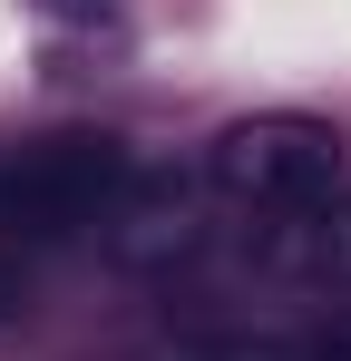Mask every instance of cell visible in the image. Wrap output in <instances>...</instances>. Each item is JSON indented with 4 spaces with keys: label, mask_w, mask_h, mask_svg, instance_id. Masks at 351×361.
I'll return each mask as SVG.
<instances>
[{
    "label": "cell",
    "mask_w": 351,
    "mask_h": 361,
    "mask_svg": "<svg viewBox=\"0 0 351 361\" xmlns=\"http://www.w3.org/2000/svg\"><path fill=\"white\" fill-rule=\"evenodd\" d=\"M137 185V157L108 127H58L0 157V254H49L78 244L117 215V195Z\"/></svg>",
    "instance_id": "cell-1"
},
{
    "label": "cell",
    "mask_w": 351,
    "mask_h": 361,
    "mask_svg": "<svg viewBox=\"0 0 351 361\" xmlns=\"http://www.w3.org/2000/svg\"><path fill=\"white\" fill-rule=\"evenodd\" d=\"M205 176L234 205H312L342 176V127L312 118V108H254L205 147Z\"/></svg>",
    "instance_id": "cell-2"
},
{
    "label": "cell",
    "mask_w": 351,
    "mask_h": 361,
    "mask_svg": "<svg viewBox=\"0 0 351 361\" xmlns=\"http://www.w3.org/2000/svg\"><path fill=\"white\" fill-rule=\"evenodd\" d=\"M215 361H351V322H302V332H254V342H225Z\"/></svg>",
    "instance_id": "cell-3"
},
{
    "label": "cell",
    "mask_w": 351,
    "mask_h": 361,
    "mask_svg": "<svg viewBox=\"0 0 351 361\" xmlns=\"http://www.w3.org/2000/svg\"><path fill=\"white\" fill-rule=\"evenodd\" d=\"M39 10H58V20H98L108 0H39Z\"/></svg>",
    "instance_id": "cell-4"
},
{
    "label": "cell",
    "mask_w": 351,
    "mask_h": 361,
    "mask_svg": "<svg viewBox=\"0 0 351 361\" xmlns=\"http://www.w3.org/2000/svg\"><path fill=\"white\" fill-rule=\"evenodd\" d=\"M322 254H342V264H351V215L332 225V235H322Z\"/></svg>",
    "instance_id": "cell-5"
}]
</instances>
